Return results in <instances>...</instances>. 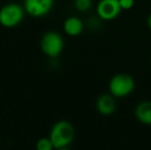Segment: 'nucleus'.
<instances>
[{"label": "nucleus", "instance_id": "obj_1", "mask_svg": "<svg viewBox=\"0 0 151 150\" xmlns=\"http://www.w3.org/2000/svg\"><path fill=\"white\" fill-rule=\"evenodd\" d=\"M74 136V126L69 121L60 120L52 128L50 139L54 145V149H65L73 142Z\"/></svg>", "mask_w": 151, "mask_h": 150}, {"label": "nucleus", "instance_id": "obj_2", "mask_svg": "<svg viewBox=\"0 0 151 150\" xmlns=\"http://www.w3.org/2000/svg\"><path fill=\"white\" fill-rule=\"evenodd\" d=\"M135 88V79L127 73H117L113 75L108 84L109 93L117 99L129 96L134 92Z\"/></svg>", "mask_w": 151, "mask_h": 150}, {"label": "nucleus", "instance_id": "obj_3", "mask_svg": "<svg viewBox=\"0 0 151 150\" xmlns=\"http://www.w3.org/2000/svg\"><path fill=\"white\" fill-rule=\"evenodd\" d=\"M24 7L17 3H9L0 9V25L5 28L17 27L24 19Z\"/></svg>", "mask_w": 151, "mask_h": 150}, {"label": "nucleus", "instance_id": "obj_4", "mask_svg": "<svg viewBox=\"0 0 151 150\" xmlns=\"http://www.w3.org/2000/svg\"><path fill=\"white\" fill-rule=\"evenodd\" d=\"M40 46L45 56L52 59L58 58L64 48L63 37L59 33L54 32V31L46 32L41 38Z\"/></svg>", "mask_w": 151, "mask_h": 150}, {"label": "nucleus", "instance_id": "obj_5", "mask_svg": "<svg viewBox=\"0 0 151 150\" xmlns=\"http://www.w3.org/2000/svg\"><path fill=\"white\" fill-rule=\"evenodd\" d=\"M119 0H100L96 6L97 17L101 21H113L121 12Z\"/></svg>", "mask_w": 151, "mask_h": 150}, {"label": "nucleus", "instance_id": "obj_6", "mask_svg": "<svg viewBox=\"0 0 151 150\" xmlns=\"http://www.w3.org/2000/svg\"><path fill=\"white\" fill-rule=\"evenodd\" d=\"M55 0H25L24 9L34 18L44 17L52 9Z\"/></svg>", "mask_w": 151, "mask_h": 150}, {"label": "nucleus", "instance_id": "obj_7", "mask_svg": "<svg viewBox=\"0 0 151 150\" xmlns=\"http://www.w3.org/2000/svg\"><path fill=\"white\" fill-rule=\"evenodd\" d=\"M115 97L111 94H103L98 98L96 107L98 112L102 115H111L116 109V101Z\"/></svg>", "mask_w": 151, "mask_h": 150}, {"label": "nucleus", "instance_id": "obj_8", "mask_svg": "<svg viewBox=\"0 0 151 150\" xmlns=\"http://www.w3.org/2000/svg\"><path fill=\"white\" fill-rule=\"evenodd\" d=\"M135 116L142 124L151 126V101L140 102L135 108Z\"/></svg>", "mask_w": 151, "mask_h": 150}, {"label": "nucleus", "instance_id": "obj_9", "mask_svg": "<svg viewBox=\"0 0 151 150\" xmlns=\"http://www.w3.org/2000/svg\"><path fill=\"white\" fill-rule=\"evenodd\" d=\"M64 31L67 35L71 37H76L80 35L83 31V22L77 17H69L64 22Z\"/></svg>", "mask_w": 151, "mask_h": 150}, {"label": "nucleus", "instance_id": "obj_10", "mask_svg": "<svg viewBox=\"0 0 151 150\" xmlns=\"http://www.w3.org/2000/svg\"><path fill=\"white\" fill-rule=\"evenodd\" d=\"M93 0H74V7L80 12H86L91 8Z\"/></svg>", "mask_w": 151, "mask_h": 150}, {"label": "nucleus", "instance_id": "obj_11", "mask_svg": "<svg viewBox=\"0 0 151 150\" xmlns=\"http://www.w3.org/2000/svg\"><path fill=\"white\" fill-rule=\"evenodd\" d=\"M36 148L38 150H52L54 149V145L50 138H42L37 141Z\"/></svg>", "mask_w": 151, "mask_h": 150}, {"label": "nucleus", "instance_id": "obj_12", "mask_svg": "<svg viewBox=\"0 0 151 150\" xmlns=\"http://www.w3.org/2000/svg\"><path fill=\"white\" fill-rule=\"evenodd\" d=\"M119 4L122 10H129L134 7L135 0H119Z\"/></svg>", "mask_w": 151, "mask_h": 150}, {"label": "nucleus", "instance_id": "obj_13", "mask_svg": "<svg viewBox=\"0 0 151 150\" xmlns=\"http://www.w3.org/2000/svg\"><path fill=\"white\" fill-rule=\"evenodd\" d=\"M147 26H148V28L151 30V14L148 16V18H147Z\"/></svg>", "mask_w": 151, "mask_h": 150}]
</instances>
